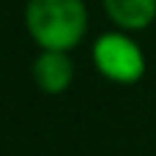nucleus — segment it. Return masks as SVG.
Returning a JSON list of instances; mask_svg holds the SVG:
<instances>
[{
  "label": "nucleus",
  "mask_w": 156,
  "mask_h": 156,
  "mask_svg": "<svg viewBox=\"0 0 156 156\" xmlns=\"http://www.w3.org/2000/svg\"><path fill=\"white\" fill-rule=\"evenodd\" d=\"M25 27L38 49L71 52L88 33L85 0H27Z\"/></svg>",
  "instance_id": "1"
},
{
  "label": "nucleus",
  "mask_w": 156,
  "mask_h": 156,
  "mask_svg": "<svg viewBox=\"0 0 156 156\" xmlns=\"http://www.w3.org/2000/svg\"><path fill=\"white\" fill-rule=\"evenodd\" d=\"M93 63L101 77L118 85H134L145 74V55L126 33H104L93 44Z\"/></svg>",
  "instance_id": "2"
},
{
  "label": "nucleus",
  "mask_w": 156,
  "mask_h": 156,
  "mask_svg": "<svg viewBox=\"0 0 156 156\" xmlns=\"http://www.w3.org/2000/svg\"><path fill=\"white\" fill-rule=\"evenodd\" d=\"M71 80H74V63H71L69 52L41 49V55L33 60V82L41 93L58 96V93L69 90Z\"/></svg>",
  "instance_id": "3"
},
{
  "label": "nucleus",
  "mask_w": 156,
  "mask_h": 156,
  "mask_svg": "<svg viewBox=\"0 0 156 156\" xmlns=\"http://www.w3.org/2000/svg\"><path fill=\"white\" fill-rule=\"evenodd\" d=\"M107 16L126 33L145 30L156 19V0H101Z\"/></svg>",
  "instance_id": "4"
}]
</instances>
